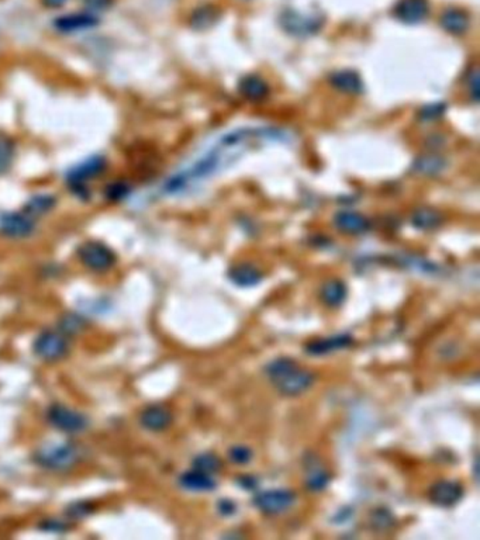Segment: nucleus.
<instances>
[{
  "label": "nucleus",
  "mask_w": 480,
  "mask_h": 540,
  "mask_svg": "<svg viewBox=\"0 0 480 540\" xmlns=\"http://www.w3.org/2000/svg\"><path fill=\"white\" fill-rule=\"evenodd\" d=\"M286 131L272 125H245L226 131L164 184V193L179 196L234 165L247 152L268 142L287 141Z\"/></svg>",
  "instance_id": "1"
},
{
  "label": "nucleus",
  "mask_w": 480,
  "mask_h": 540,
  "mask_svg": "<svg viewBox=\"0 0 480 540\" xmlns=\"http://www.w3.org/2000/svg\"><path fill=\"white\" fill-rule=\"evenodd\" d=\"M266 375L276 390L287 397L303 394L315 380L313 372L299 368L294 360L289 357L272 360L266 366Z\"/></svg>",
  "instance_id": "2"
},
{
  "label": "nucleus",
  "mask_w": 480,
  "mask_h": 540,
  "mask_svg": "<svg viewBox=\"0 0 480 540\" xmlns=\"http://www.w3.org/2000/svg\"><path fill=\"white\" fill-rule=\"evenodd\" d=\"M81 262L90 270L95 272H104L109 270L114 262L116 255L114 252L99 241H88L79 247L78 251Z\"/></svg>",
  "instance_id": "3"
},
{
  "label": "nucleus",
  "mask_w": 480,
  "mask_h": 540,
  "mask_svg": "<svg viewBox=\"0 0 480 540\" xmlns=\"http://www.w3.org/2000/svg\"><path fill=\"white\" fill-rule=\"evenodd\" d=\"M252 502L265 515H279L293 506L296 502V494L284 488L268 490L258 492Z\"/></svg>",
  "instance_id": "4"
},
{
  "label": "nucleus",
  "mask_w": 480,
  "mask_h": 540,
  "mask_svg": "<svg viewBox=\"0 0 480 540\" xmlns=\"http://www.w3.org/2000/svg\"><path fill=\"white\" fill-rule=\"evenodd\" d=\"M79 453L74 445H54L37 453V463L51 470H65L78 462Z\"/></svg>",
  "instance_id": "5"
},
{
  "label": "nucleus",
  "mask_w": 480,
  "mask_h": 540,
  "mask_svg": "<svg viewBox=\"0 0 480 540\" xmlns=\"http://www.w3.org/2000/svg\"><path fill=\"white\" fill-rule=\"evenodd\" d=\"M106 166H107V162H106L104 156H97V155L90 156L86 160L81 162L79 165L74 166L68 172L67 179H68L69 185L75 191H79V189L85 188V185L89 182V180L100 176L106 170Z\"/></svg>",
  "instance_id": "6"
},
{
  "label": "nucleus",
  "mask_w": 480,
  "mask_h": 540,
  "mask_svg": "<svg viewBox=\"0 0 480 540\" xmlns=\"http://www.w3.org/2000/svg\"><path fill=\"white\" fill-rule=\"evenodd\" d=\"M48 421L57 429L67 434H78L88 427V420L82 414L58 404L50 407Z\"/></svg>",
  "instance_id": "7"
},
{
  "label": "nucleus",
  "mask_w": 480,
  "mask_h": 540,
  "mask_svg": "<svg viewBox=\"0 0 480 540\" xmlns=\"http://www.w3.org/2000/svg\"><path fill=\"white\" fill-rule=\"evenodd\" d=\"M67 349L65 338L53 331L43 332L34 342V352L44 360H58L67 353Z\"/></svg>",
  "instance_id": "8"
},
{
  "label": "nucleus",
  "mask_w": 480,
  "mask_h": 540,
  "mask_svg": "<svg viewBox=\"0 0 480 540\" xmlns=\"http://www.w3.org/2000/svg\"><path fill=\"white\" fill-rule=\"evenodd\" d=\"M34 231V221L25 213H6L0 217V233L9 238H26Z\"/></svg>",
  "instance_id": "9"
},
{
  "label": "nucleus",
  "mask_w": 480,
  "mask_h": 540,
  "mask_svg": "<svg viewBox=\"0 0 480 540\" xmlns=\"http://www.w3.org/2000/svg\"><path fill=\"white\" fill-rule=\"evenodd\" d=\"M463 497V487L458 481L441 480L430 490V499L434 505L448 508L458 504Z\"/></svg>",
  "instance_id": "10"
},
{
  "label": "nucleus",
  "mask_w": 480,
  "mask_h": 540,
  "mask_svg": "<svg viewBox=\"0 0 480 540\" xmlns=\"http://www.w3.org/2000/svg\"><path fill=\"white\" fill-rule=\"evenodd\" d=\"M427 0H399L395 6V16L404 25H418L428 16Z\"/></svg>",
  "instance_id": "11"
},
{
  "label": "nucleus",
  "mask_w": 480,
  "mask_h": 540,
  "mask_svg": "<svg viewBox=\"0 0 480 540\" xmlns=\"http://www.w3.org/2000/svg\"><path fill=\"white\" fill-rule=\"evenodd\" d=\"M139 421L145 429L159 432L167 429L172 424V414L163 406H151L142 411Z\"/></svg>",
  "instance_id": "12"
},
{
  "label": "nucleus",
  "mask_w": 480,
  "mask_h": 540,
  "mask_svg": "<svg viewBox=\"0 0 480 540\" xmlns=\"http://www.w3.org/2000/svg\"><path fill=\"white\" fill-rule=\"evenodd\" d=\"M99 25V19L93 13L65 15L55 20V29L62 33H74L92 29Z\"/></svg>",
  "instance_id": "13"
},
{
  "label": "nucleus",
  "mask_w": 480,
  "mask_h": 540,
  "mask_svg": "<svg viewBox=\"0 0 480 540\" xmlns=\"http://www.w3.org/2000/svg\"><path fill=\"white\" fill-rule=\"evenodd\" d=\"M351 345H352V336L348 335V333H341V335L330 336V338H326V339L314 340V342H311L307 346L306 350L310 354L320 356V354H327V353H331V352H336V350L345 349V347H348Z\"/></svg>",
  "instance_id": "14"
},
{
  "label": "nucleus",
  "mask_w": 480,
  "mask_h": 540,
  "mask_svg": "<svg viewBox=\"0 0 480 540\" xmlns=\"http://www.w3.org/2000/svg\"><path fill=\"white\" fill-rule=\"evenodd\" d=\"M334 224L340 231L351 235L364 234L369 228V221L362 214L355 212L338 213L334 219Z\"/></svg>",
  "instance_id": "15"
},
{
  "label": "nucleus",
  "mask_w": 480,
  "mask_h": 540,
  "mask_svg": "<svg viewBox=\"0 0 480 540\" xmlns=\"http://www.w3.org/2000/svg\"><path fill=\"white\" fill-rule=\"evenodd\" d=\"M228 277L240 287H252L261 283L263 275L256 266L251 263H238L230 269Z\"/></svg>",
  "instance_id": "16"
},
{
  "label": "nucleus",
  "mask_w": 480,
  "mask_h": 540,
  "mask_svg": "<svg viewBox=\"0 0 480 540\" xmlns=\"http://www.w3.org/2000/svg\"><path fill=\"white\" fill-rule=\"evenodd\" d=\"M179 484L182 488H185L188 491H196V492L212 491L217 487L216 480L213 478L212 474L199 471L196 469L182 474L179 478Z\"/></svg>",
  "instance_id": "17"
},
{
  "label": "nucleus",
  "mask_w": 480,
  "mask_h": 540,
  "mask_svg": "<svg viewBox=\"0 0 480 540\" xmlns=\"http://www.w3.org/2000/svg\"><path fill=\"white\" fill-rule=\"evenodd\" d=\"M442 29L453 36H460L469 29V16L456 8L446 9L439 20Z\"/></svg>",
  "instance_id": "18"
},
{
  "label": "nucleus",
  "mask_w": 480,
  "mask_h": 540,
  "mask_svg": "<svg viewBox=\"0 0 480 540\" xmlns=\"http://www.w3.org/2000/svg\"><path fill=\"white\" fill-rule=\"evenodd\" d=\"M238 89H240V93L251 102H261L269 93V88L265 83V81H262L259 76H255V75H248L242 78L238 85Z\"/></svg>",
  "instance_id": "19"
},
{
  "label": "nucleus",
  "mask_w": 480,
  "mask_h": 540,
  "mask_svg": "<svg viewBox=\"0 0 480 540\" xmlns=\"http://www.w3.org/2000/svg\"><path fill=\"white\" fill-rule=\"evenodd\" d=\"M347 298V286L341 280H329L322 287V300L329 307H340Z\"/></svg>",
  "instance_id": "20"
},
{
  "label": "nucleus",
  "mask_w": 480,
  "mask_h": 540,
  "mask_svg": "<svg viewBox=\"0 0 480 540\" xmlns=\"http://www.w3.org/2000/svg\"><path fill=\"white\" fill-rule=\"evenodd\" d=\"M331 83L334 88L345 93H359L362 90V81L352 71L336 72L331 76Z\"/></svg>",
  "instance_id": "21"
},
{
  "label": "nucleus",
  "mask_w": 480,
  "mask_h": 540,
  "mask_svg": "<svg viewBox=\"0 0 480 540\" xmlns=\"http://www.w3.org/2000/svg\"><path fill=\"white\" fill-rule=\"evenodd\" d=\"M55 203H57L55 198L51 195H37L26 203V206L23 207V213L32 219L41 217L48 212H51Z\"/></svg>",
  "instance_id": "22"
},
{
  "label": "nucleus",
  "mask_w": 480,
  "mask_h": 540,
  "mask_svg": "<svg viewBox=\"0 0 480 540\" xmlns=\"http://www.w3.org/2000/svg\"><path fill=\"white\" fill-rule=\"evenodd\" d=\"M441 223H442V216L438 212L428 209V207L420 209V210L414 212V214L411 216V224L416 228L423 230V231L434 230L438 226H441Z\"/></svg>",
  "instance_id": "23"
},
{
  "label": "nucleus",
  "mask_w": 480,
  "mask_h": 540,
  "mask_svg": "<svg viewBox=\"0 0 480 540\" xmlns=\"http://www.w3.org/2000/svg\"><path fill=\"white\" fill-rule=\"evenodd\" d=\"M16 153V146L13 139L0 131V174H4L8 172L13 163Z\"/></svg>",
  "instance_id": "24"
},
{
  "label": "nucleus",
  "mask_w": 480,
  "mask_h": 540,
  "mask_svg": "<svg viewBox=\"0 0 480 540\" xmlns=\"http://www.w3.org/2000/svg\"><path fill=\"white\" fill-rule=\"evenodd\" d=\"M220 467H221V462L214 453H202L196 456L193 460V469L212 476L217 473Z\"/></svg>",
  "instance_id": "25"
},
{
  "label": "nucleus",
  "mask_w": 480,
  "mask_h": 540,
  "mask_svg": "<svg viewBox=\"0 0 480 540\" xmlns=\"http://www.w3.org/2000/svg\"><path fill=\"white\" fill-rule=\"evenodd\" d=\"M330 483V474L322 469H314L308 473L306 485L310 491H322Z\"/></svg>",
  "instance_id": "26"
},
{
  "label": "nucleus",
  "mask_w": 480,
  "mask_h": 540,
  "mask_svg": "<svg viewBox=\"0 0 480 540\" xmlns=\"http://www.w3.org/2000/svg\"><path fill=\"white\" fill-rule=\"evenodd\" d=\"M85 325V321L82 317H78L76 314H68L65 315L60 322V329L67 335H74L79 332Z\"/></svg>",
  "instance_id": "27"
},
{
  "label": "nucleus",
  "mask_w": 480,
  "mask_h": 540,
  "mask_svg": "<svg viewBox=\"0 0 480 540\" xmlns=\"http://www.w3.org/2000/svg\"><path fill=\"white\" fill-rule=\"evenodd\" d=\"M393 516L386 509H376L372 513V526L376 530H388L393 525Z\"/></svg>",
  "instance_id": "28"
},
{
  "label": "nucleus",
  "mask_w": 480,
  "mask_h": 540,
  "mask_svg": "<svg viewBox=\"0 0 480 540\" xmlns=\"http://www.w3.org/2000/svg\"><path fill=\"white\" fill-rule=\"evenodd\" d=\"M228 457L235 464H247L252 459V450L249 448H247V446L237 445V446L230 449Z\"/></svg>",
  "instance_id": "29"
},
{
  "label": "nucleus",
  "mask_w": 480,
  "mask_h": 540,
  "mask_svg": "<svg viewBox=\"0 0 480 540\" xmlns=\"http://www.w3.org/2000/svg\"><path fill=\"white\" fill-rule=\"evenodd\" d=\"M442 165H444V162L439 158H437V156L435 158L434 156H427V158L418 160L417 169L421 170V172H425V173H428V172L435 173V172H438L442 167Z\"/></svg>",
  "instance_id": "30"
},
{
  "label": "nucleus",
  "mask_w": 480,
  "mask_h": 540,
  "mask_svg": "<svg viewBox=\"0 0 480 540\" xmlns=\"http://www.w3.org/2000/svg\"><path fill=\"white\" fill-rule=\"evenodd\" d=\"M106 192H107V196L110 198V200H120V199L127 196L128 186L124 184H113L107 188Z\"/></svg>",
  "instance_id": "31"
},
{
  "label": "nucleus",
  "mask_w": 480,
  "mask_h": 540,
  "mask_svg": "<svg viewBox=\"0 0 480 540\" xmlns=\"http://www.w3.org/2000/svg\"><path fill=\"white\" fill-rule=\"evenodd\" d=\"M213 20H214V19H213V12H210V9H206V11L200 9V11L195 15L192 23H193V25H198V27H202L203 25L209 26Z\"/></svg>",
  "instance_id": "32"
},
{
  "label": "nucleus",
  "mask_w": 480,
  "mask_h": 540,
  "mask_svg": "<svg viewBox=\"0 0 480 540\" xmlns=\"http://www.w3.org/2000/svg\"><path fill=\"white\" fill-rule=\"evenodd\" d=\"M111 0H85V5L89 11H102L110 5Z\"/></svg>",
  "instance_id": "33"
},
{
  "label": "nucleus",
  "mask_w": 480,
  "mask_h": 540,
  "mask_svg": "<svg viewBox=\"0 0 480 540\" xmlns=\"http://www.w3.org/2000/svg\"><path fill=\"white\" fill-rule=\"evenodd\" d=\"M235 504L231 502V501H227V499H223L219 502V511L221 515H233L235 512Z\"/></svg>",
  "instance_id": "34"
},
{
  "label": "nucleus",
  "mask_w": 480,
  "mask_h": 540,
  "mask_svg": "<svg viewBox=\"0 0 480 540\" xmlns=\"http://www.w3.org/2000/svg\"><path fill=\"white\" fill-rule=\"evenodd\" d=\"M68 4V0H43V5L48 9H60Z\"/></svg>",
  "instance_id": "35"
}]
</instances>
